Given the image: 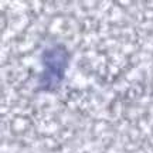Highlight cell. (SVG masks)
<instances>
[{"mask_svg":"<svg viewBox=\"0 0 153 153\" xmlns=\"http://www.w3.org/2000/svg\"><path fill=\"white\" fill-rule=\"evenodd\" d=\"M67 64H68V53L62 45H53L45 50L43 54L44 71L40 76L41 89L53 91L58 87L64 78Z\"/></svg>","mask_w":153,"mask_h":153,"instance_id":"1","label":"cell"}]
</instances>
